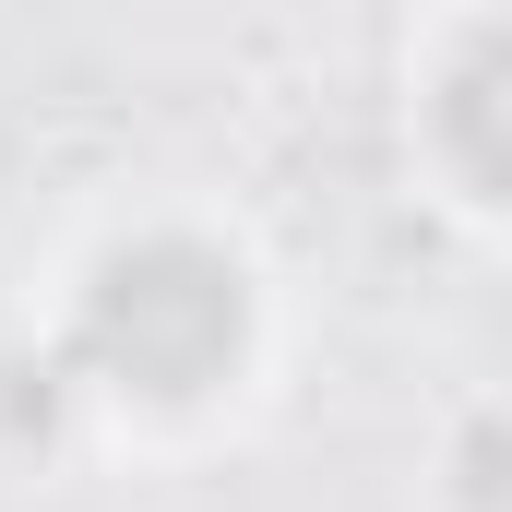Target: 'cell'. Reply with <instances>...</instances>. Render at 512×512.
Returning <instances> with one entry per match:
<instances>
[{
	"label": "cell",
	"instance_id": "1",
	"mask_svg": "<svg viewBox=\"0 0 512 512\" xmlns=\"http://www.w3.org/2000/svg\"><path fill=\"white\" fill-rule=\"evenodd\" d=\"M251 358V274L191 227H143L72 298V370L131 405H203Z\"/></svg>",
	"mask_w": 512,
	"mask_h": 512
},
{
	"label": "cell",
	"instance_id": "2",
	"mask_svg": "<svg viewBox=\"0 0 512 512\" xmlns=\"http://www.w3.org/2000/svg\"><path fill=\"white\" fill-rule=\"evenodd\" d=\"M417 131H429V155H441V179L465 203H501V12H465L453 24L441 72L417 96Z\"/></svg>",
	"mask_w": 512,
	"mask_h": 512
},
{
	"label": "cell",
	"instance_id": "3",
	"mask_svg": "<svg viewBox=\"0 0 512 512\" xmlns=\"http://www.w3.org/2000/svg\"><path fill=\"white\" fill-rule=\"evenodd\" d=\"M453 501H465V512H501V429H489V417L465 429V477H453Z\"/></svg>",
	"mask_w": 512,
	"mask_h": 512
}]
</instances>
